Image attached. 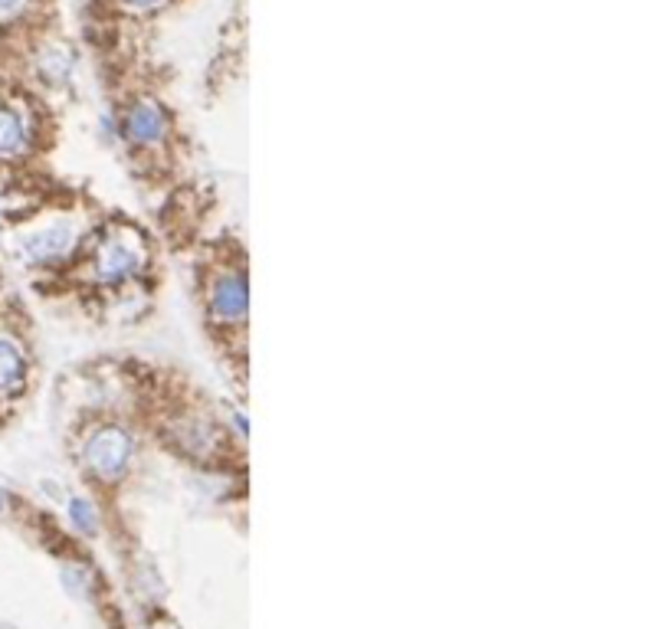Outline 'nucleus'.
I'll return each instance as SVG.
<instances>
[{"label": "nucleus", "instance_id": "obj_10", "mask_svg": "<svg viewBox=\"0 0 672 629\" xmlns=\"http://www.w3.org/2000/svg\"><path fill=\"white\" fill-rule=\"evenodd\" d=\"M7 502H10V495H7V489H4V485H0V515L7 512Z\"/></svg>", "mask_w": 672, "mask_h": 629}, {"label": "nucleus", "instance_id": "obj_5", "mask_svg": "<svg viewBox=\"0 0 672 629\" xmlns=\"http://www.w3.org/2000/svg\"><path fill=\"white\" fill-rule=\"evenodd\" d=\"M30 361L10 335H0V394H17L27 384Z\"/></svg>", "mask_w": 672, "mask_h": 629}, {"label": "nucleus", "instance_id": "obj_4", "mask_svg": "<svg viewBox=\"0 0 672 629\" xmlns=\"http://www.w3.org/2000/svg\"><path fill=\"white\" fill-rule=\"evenodd\" d=\"M119 135L132 148L158 151L164 141L171 138V115L164 112V105L155 99H138L125 109L119 122Z\"/></svg>", "mask_w": 672, "mask_h": 629}, {"label": "nucleus", "instance_id": "obj_9", "mask_svg": "<svg viewBox=\"0 0 672 629\" xmlns=\"http://www.w3.org/2000/svg\"><path fill=\"white\" fill-rule=\"evenodd\" d=\"M23 4H27V0H0V14H14Z\"/></svg>", "mask_w": 672, "mask_h": 629}, {"label": "nucleus", "instance_id": "obj_3", "mask_svg": "<svg viewBox=\"0 0 672 629\" xmlns=\"http://www.w3.org/2000/svg\"><path fill=\"white\" fill-rule=\"evenodd\" d=\"M204 308L210 328H246V269L243 266H220L204 282Z\"/></svg>", "mask_w": 672, "mask_h": 629}, {"label": "nucleus", "instance_id": "obj_11", "mask_svg": "<svg viewBox=\"0 0 672 629\" xmlns=\"http://www.w3.org/2000/svg\"><path fill=\"white\" fill-rule=\"evenodd\" d=\"M164 629H178V626H164Z\"/></svg>", "mask_w": 672, "mask_h": 629}, {"label": "nucleus", "instance_id": "obj_2", "mask_svg": "<svg viewBox=\"0 0 672 629\" xmlns=\"http://www.w3.org/2000/svg\"><path fill=\"white\" fill-rule=\"evenodd\" d=\"M135 453H138L135 436L128 433V426L115 423V420H105L99 426H92L79 443L82 469H86L89 479H96L102 485L122 482L128 472H132Z\"/></svg>", "mask_w": 672, "mask_h": 629}, {"label": "nucleus", "instance_id": "obj_7", "mask_svg": "<svg viewBox=\"0 0 672 629\" xmlns=\"http://www.w3.org/2000/svg\"><path fill=\"white\" fill-rule=\"evenodd\" d=\"M66 518H69V525H73L79 534H96V528H99V508H96V502H92V498H86V495L69 498Z\"/></svg>", "mask_w": 672, "mask_h": 629}, {"label": "nucleus", "instance_id": "obj_8", "mask_svg": "<svg viewBox=\"0 0 672 629\" xmlns=\"http://www.w3.org/2000/svg\"><path fill=\"white\" fill-rule=\"evenodd\" d=\"M128 10H158L161 4H168V0H122Z\"/></svg>", "mask_w": 672, "mask_h": 629}, {"label": "nucleus", "instance_id": "obj_6", "mask_svg": "<svg viewBox=\"0 0 672 629\" xmlns=\"http://www.w3.org/2000/svg\"><path fill=\"white\" fill-rule=\"evenodd\" d=\"M30 145V125L17 109L0 105V158H17Z\"/></svg>", "mask_w": 672, "mask_h": 629}, {"label": "nucleus", "instance_id": "obj_1", "mask_svg": "<svg viewBox=\"0 0 672 629\" xmlns=\"http://www.w3.org/2000/svg\"><path fill=\"white\" fill-rule=\"evenodd\" d=\"M148 269V243L138 230L112 227L105 230L99 240H92L86 272L89 282L105 292H119Z\"/></svg>", "mask_w": 672, "mask_h": 629}]
</instances>
